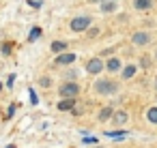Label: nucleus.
<instances>
[{"mask_svg": "<svg viewBox=\"0 0 157 148\" xmlns=\"http://www.w3.org/2000/svg\"><path fill=\"white\" fill-rule=\"evenodd\" d=\"M86 69H88V73H93V75H97L101 69H103V62L99 60V58H93L88 65H86Z\"/></svg>", "mask_w": 157, "mask_h": 148, "instance_id": "nucleus-4", "label": "nucleus"}, {"mask_svg": "<svg viewBox=\"0 0 157 148\" xmlns=\"http://www.w3.org/2000/svg\"><path fill=\"white\" fill-rule=\"evenodd\" d=\"M84 144H97V139H95V137H93V139H90V137H86V139H84Z\"/></svg>", "mask_w": 157, "mask_h": 148, "instance_id": "nucleus-20", "label": "nucleus"}, {"mask_svg": "<svg viewBox=\"0 0 157 148\" xmlns=\"http://www.w3.org/2000/svg\"><path fill=\"white\" fill-rule=\"evenodd\" d=\"M50 84H52V82H50V77H41V86H45V88H48Z\"/></svg>", "mask_w": 157, "mask_h": 148, "instance_id": "nucleus-18", "label": "nucleus"}, {"mask_svg": "<svg viewBox=\"0 0 157 148\" xmlns=\"http://www.w3.org/2000/svg\"><path fill=\"white\" fill-rule=\"evenodd\" d=\"M39 37H41V28L37 26V28H33V30H30V35H28V41L33 43V41H37Z\"/></svg>", "mask_w": 157, "mask_h": 148, "instance_id": "nucleus-10", "label": "nucleus"}, {"mask_svg": "<svg viewBox=\"0 0 157 148\" xmlns=\"http://www.w3.org/2000/svg\"><path fill=\"white\" fill-rule=\"evenodd\" d=\"M108 137H125V131H108Z\"/></svg>", "mask_w": 157, "mask_h": 148, "instance_id": "nucleus-17", "label": "nucleus"}, {"mask_svg": "<svg viewBox=\"0 0 157 148\" xmlns=\"http://www.w3.org/2000/svg\"><path fill=\"white\" fill-rule=\"evenodd\" d=\"M112 120H114V124H123V122H127V112H116V114L112 116Z\"/></svg>", "mask_w": 157, "mask_h": 148, "instance_id": "nucleus-8", "label": "nucleus"}, {"mask_svg": "<svg viewBox=\"0 0 157 148\" xmlns=\"http://www.w3.org/2000/svg\"><path fill=\"white\" fill-rule=\"evenodd\" d=\"M52 50H54V52H65V50H67V43H65V41H54V43H52Z\"/></svg>", "mask_w": 157, "mask_h": 148, "instance_id": "nucleus-11", "label": "nucleus"}, {"mask_svg": "<svg viewBox=\"0 0 157 148\" xmlns=\"http://www.w3.org/2000/svg\"><path fill=\"white\" fill-rule=\"evenodd\" d=\"M136 9H151V0H133Z\"/></svg>", "mask_w": 157, "mask_h": 148, "instance_id": "nucleus-9", "label": "nucleus"}, {"mask_svg": "<svg viewBox=\"0 0 157 148\" xmlns=\"http://www.w3.org/2000/svg\"><path fill=\"white\" fill-rule=\"evenodd\" d=\"M110 116H112V109H110V107H103V109H101V114H99V118H101V120H108Z\"/></svg>", "mask_w": 157, "mask_h": 148, "instance_id": "nucleus-16", "label": "nucleus"}, {"mask_svg": "<svg viewBox=\"0 0 157 148\" xmlns=\"http://www.w3.org/2000/svg\"><path fill=\"white\" fill-rule=\"evenodd\" d=\"M131 39H133V43H138V45H146V43H148V35H146V32H136Z\"/></svg>", "mask_w": 157, "mask_h": 148, "instance_id": "nucleus-6", "label": "nucleus"}, {"mask_svg": "<svg viewBox=\"0 0 157 148\" xmlns=\"http://www.w3.org/2000/svg\"><path fill=\"white\" fill-rule=\"evenodd\" d=\"M90 26V17H75L73 22H71V30L73 32H82V30H86Z\"/></svg>", "mask_w": 157, "mask_h": 148, "instance_id": "nucleus-2", "label": "nucleus"}, {"mask_svg": "<svg viewBox=\"0 0 157 148\" xmlns=\"http://www.w3.org/2000/svg\"><path fill=\"white\" fill-rule=\"evenodd\" d=\"M146 118H148L151 122H155V124H157V107H151V109L146 112Z\"/></svg>", "mask_w": 157, "mask_h": 148, "instance_id": "nucleus-14", "label": "nucleus"}, {"mask_svg": "<svg viewBox=\"0 0 157 148\" xmlns=\"http://www.w3.org/2000/svg\"><path fill=\"white\" fill-rule=\"evenodd\" d=\"M101 11H103V13H112V11H116V5H114V2H103Z\"/></svg>", "mask_w": 157, "mask_h": 148, "instance_id": "nucleus-15", "label": "nucleus"}, {"mask_svg": "<svg viewBox=\"0 0 157 148\" xmlns=\"http://www.w3.org/2000/svg\"><path fill=\"white\" fill-rule=\"evenodd\" d=\"M133 73H136V67H133V65H127V67L123 69V77H125V80H127V77H131Z\"/></svg>", "mask_w": 157, "mask_h": 148, "instance_id": "nucleus-13", "label": "nucleus"}, {"mask_svg": "<svg viewBox=\"0 0 157 148\" xmlns=\"http://www.w3.org/2000/svg\"><path fill=\"white\" fill-rule=\"evenodd\" d=\"M56 62L58 65H71V62H75V54H60L56 58Z\"/></svg>", "mask_w": 157, "mask_h": 148, "instance_id": "nucleus-5", "label": "nucleus"}, {"mask_svg": "<svg viewBox=\"0 0 157 148\" xmlns=\"http://www.w3.org/2000/svg\"><path fill=\"white\" fill-rule=\"evenodd\" d=\"M105 2H114V0H105Z\"/></svg>", "mask_w": 157, "mask_h": 148, "instance_id": "nucleus-21", "label": "nucleus"}, {"mask_svg": "<svg viewBox=\"0 0 157 148\" xmlns=\"http://www.w3.org/2000/svg\"><path fill=\"white\" fill-rule=\"evenodd\" d=\"M9 148H15V146H9Z\"/></svg>", "mask_w": 157, "mask_h": 148, "instance_id": "nucleus-23", "label": "nucleus"}, {"mask_svg": "<svg viewBox=\"0 0 157 148\" xmlns=\"http://www.w3.org/2000/svg\"><path fill=\"white\" fill-rule=\"evenodd\" d=\"M121 69V62H118V58H112L110 62H108V71H118Z\"/></svg>", "mask_w": 157, "mask_h": 148, "instance_id": "nucleus-12", "label": "nucleus"}, {"mask_svg": "<svg viewBox=\"0 0 157 148\" xmlns=\"http://www.w3.org/2000/svg\"><path fill=\"white\" fill-rule=\"evenodd\" d=\"M95 92H99V94H112V92H116V84L110 82V80H99L95 84Z\"/></svg>", "mask_w": 157, "mask_h": 148, "instance_id": "nucleus-1", "label": "nucleus"}, {"mask_svg": "<svg viewBox=\"0 0 157 148\" xmlns=\"http://www.w3.org/2000/svg\"><path fill=\"white\" fill-rule=\"evenodd\" d=\"M58 92H60L63 97H67V99H73V97L80 92V88H78V84H63Z\"/></svg>", "mask_w": 157, "mask_h": 148, "instance_id": "nucleus-3", "label": "nucleus"}, {"mask_svg": "<svg viewBox=\"0 0 157 148\" xmlns=\"http://www.w3.org/2000/svg\"><path fill=\"white\" fill-rule=\"evenodd\" d=\"M73 107H75V101H73V99H67V101H60V103H58V109H63V112L73 109Z\"/></svg>", "mask_w": 157, "mask_h": 148, "instance_id": "nucleus-7", "label": "nucleus"}, {"mask_svg": "<svg viewBox=\"0 0 157 148\" xmlns=\"http://www.w3.org/2000/svg\"><path fill=\"white\" fill-rule=\"evenodd\" d=\"M0 90H2V84H0Z\"/></svg>", "mask_w": 157, "mask_h": 148, "instance_id": "nucleus-22", "label": "nucleus"}, {"mask_svg": "<svg viewBox=\"0 0 157 148\" xmlns=\"http://www.w3.org/2000/svg\"><path fill=\"white\" fill-rule=\"evenodd\" d=\"M13 112H15V105H11V107H9V112H7V116L11 118V116H13Z\"/></svg>", "mask_w": 157, "mask_h": 148, "instance_id": "nucleus-19", "label": "nucleus"}]
</instances>
